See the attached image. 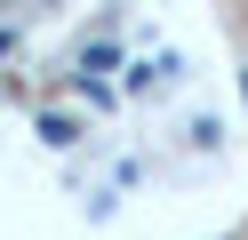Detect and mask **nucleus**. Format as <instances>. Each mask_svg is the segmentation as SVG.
I'll list each match as a JSON object with an SVG mask.
<instances>
[{"label":"nucleus","mask_w":248,"mask_h":240,"mask_svg":"<svg viewBox=\"0 0 248 240\" xmlns=\"http://www.w3.org/2000/svg\"><path fill=\"white\" fill-rule=\"evenodd\" d=\"M240 96H248V72H240Z\"/></svg>","instance_id":"obj_1"}]
</instances>
